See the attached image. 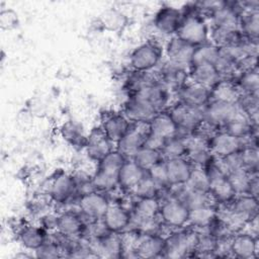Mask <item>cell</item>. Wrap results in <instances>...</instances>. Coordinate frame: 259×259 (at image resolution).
Returning <instances> with one entry per match:
<instances>
[{"instance_id": "12", "label": "cell", "mask_w": 259, "mask_h": 259, "mask_svg": "<svg viewBox=\"0 0 259 259\" xmlns=\"http://www.w3.org/2000/svg\"><path fill=\"white\" fill-rule=\"evenodd\" d=\"M122 113L131 122L149 123L159 113L148 101L138 95H128L123 103Z\"/></svg>"}, {"instance_id": "44", "label": "cell", "mask_w": 259, "mask_h": 259, "mask_svg": "<svg viewBox=\"0 0 259 259\" xmlns=\"http://www.w3.org/2000/svg\"><path fill=\"white\" fill-rule=\"evenodd\" d=\"M126 158L121 152H119L117 149H113L108 154H106L101 160H99L97 163V168L118 173L119 169L123 165V163L126 161Z\"/></svg>"}, {"instance_id": "34", "label": "cell", "mask_w": 259, "mask_h": 259, "mask_svg": "<svg viewBox=\"0 0 259 259\" xmlns=\"http://www.w3.org/2000/svg\"><path fill=\"white\" fill-rule=\"evenodd\" d=\"M242 36L240 30H233L211 25L209 29V41L219 49L237 44Z\"/></svg>"}, {"instance_id": "29", "label": "cell", "mask_w": 259, "mask_h": 259, "mask_svg": "<svg viewBox=\"0 0 259 259\" xmlns=\"http://www.w3.org/2000/svg\"><path fill=\"white\" fill-rule=\"evenodd\" d=\"M49 234L41 226L26 225L21 227L18 232V239L21 245L31 251H35L48 239Z\"/></svg>"}, {"instance_id": "50", "label": "cell", "mask_w": 259, "mask_h": 259, "mask_svg": "<svg viewBox=\"0 0 259 259\" xmlns=\"http://www.w3.org/2000/svg\"><path fill=\"white\" fill-rule=\"evenodd\" d=\"M57 221H58V215L54 214H46L40 219V225L44 229H46L48 232L49 231H57Z\"/></svg>"}, {"instance_id": "49", "label": "cell", "mask_w": 259, "mask_h": 259, "mask_svg": "<svg viewBox=\"0 0 259 259\" xmlns=\"http://www.w3.org/2000/svg\"><path fill=\"white\" fill-rule=\"evenodd\" d=\"M19 24L18 14L11 8L2 9L0 11V27L3 30H12Z\"/></svg>"}, {"instance_id": "14", "label": "cell", "mask_w": 259, "mask_h": 259, "mask_svg": "<svg viewBox=\"0 0 259 259\" xmlns=\"http://www.w3.org/2000/svg\"><path fill=\"white\" fill-rule=\"evenodd\" d=\"M259 241L258 237L247 231L235 233L231 240V254L241 259H251L258 257Z\"/></svg>"}, {"instance_id": "8", "label": "cell", "mask_w": 259, "mask_h": 259, "mask_svg": "<svg viewBox=\"0 0 259 259\" xmlns=\"http://www.w3.org/2000/svg\"><path fill=\"white\" fill-rule=\"evenodd\" d=\"M150 134V126L147 122H132L124 136L116 143V149L126 158L133 156L145 146Z\"/></svg>"}, {"instance_id": "11", "label": "cell", "mask_w": 259, "mask_h": 259, "mask_svg": "<svg viewBox=\"0 0 259 259\" xmlns=\"http://www.w3.org/2000/svg\"><path fill=\"white\" fill-rule=\"evenodd\" d=\"M100 118V126L113 144H116L124 136L132 123L122 111L106 110L101 113Z\"/></svg>"}, {"instance_id": "19", "label": "cell", "mask_w": 259, "mask_h": 259, "mask_svg": "<svg viewBox=\"0 0 259 259\" xmlns=\"http://www.w3.org/2000/svg\"><path fill=\"white\" fill-rule=\"evenodd\" d=\"M181 9L173 6H162L154 16V25L166 35H175L182 21Z\"/></svg>"}, {"instance_id": "24", "label": "cell", "mask_w": 259, "mask_h": 259, "mask_svg": "<svg viewBox=\"0 0 259 259\" xmlns=\"http://www.w3.org/2000/svg\"><path fill=\"white\" fill-rule=\"evenodd\" d=\"M165 162L167 167L169 186L182 185L188 181L194 166L186 157L166 160Z\"/></svg>"}, {"instance_id": "42", "label": "cell", "mask_w": 259, "mask_h": 259, "mask_svg": "<svg viewBox=\"0 0 259 259\" xmlns=\"http://www.w3.org/2000/svg\"><path fill=\"white\" fill-rule=\"evenodd\" d=\"M142 169L148 171L157 163L163 161V157L160 151L154 150L148 147L141 148L132 158Z\"/></svg>"}, {"instance_id": "38", "label": "cell", "mask_w": 259, "mask_h": 259, "mask_svg": "<svg viewBox=\"0 0 259 259\" xmlns=\"http://www.w3.org/2000/svg\"><path fill=\"white\" fill-rule=\"evenodd\" d=\"M117 175L118 173L97 168L96 172L92 175V185L94 190L104 193L114 190L118 186Z\"/></svg>"}, {"instance_id": "46", "label": "cell", "mask_w": 259, "mask_h": 259, "mask_svg": "<svg viewBox=\"0 0 259 259\" xmlns=\"http://www.w3.org/2000/svg\"><path fill=\"white\" fill-rule=\"evenodd\" d=\"M185 184L193 190L209 192L208 178L205 169L202 167H193L191 175Z\"/></svg>"}, {"instance_id": "7", "label": "cell", "mask_w": 259, "mask_h": 259, "mask_svg": "<svg viewBox=\"0 0 259 259\" xmlns=\"http://www.w3.org/2000/svg\"><path fill=\"white\" fill-rule=\"evenodd\" d=\"M109 204L110 200L106 193L97 190L81 194L78 198V209L89 222L101 220Z\"/></svg>"}, {"instance_id": "45", "label": "cell", "mask_w": 259, "mask_h": 259, "mask_svg": "<svg viewBox=\"0 0 259 259\" xmlns=\"http://www.w3.org/2000/svg\"><path fill=\"white\" fill-rule=\"evenodd\" d=\"M34 257L40 259H54L64 257V253L60 245L52 236H49L46 242L34 251Z\"/></svg>"}, {"instance_id": "20", "label": "cell", "mask_w": 259, "mask_h": 259, "mask_svg": "<svg viewBox=\"0 0 259 259\" xmlns=\"http://www.w3.org/2000/svg\"><path fill=\"white\" fill-rule=\"evenodd\" d=\"M158 81L171 92H176L185 82L188 81V69L166 61L156 72Z\"/></svg>"}, {"instance_id": "9", "label": "cell", "mask_w": 259, "mask_h": 259, "mask_svg": "<svg viewBox=\"0 0 259 259\" xmlns=\"http://www.w3.org/2000/svg\"><path fill=\"white\" fill-rule=\"evenodd\" d=\"M94 256L104 258H121L124 247L120 233L108 232L100 237L87 240Z\"/></svg>"}, {"instance_id": "21", "label": "cell", "mask_w": 259, "mask_h": 259, "mask_svg": "<svg viewBox=\"0 0 259 259\" xmlns=\"http://www.w3.org/2000/svg\"><path fill=\"white\" fill-rule=\"evenodd\" d=\"M210 153L214 157H226L243 149L242 139L235 137L224 130H220L208 141Z\"/></svg>"}, {"instance_id": "4", "label": "cell", "mask_w": 259, "mask_h": 259, "mask_svg": "<svg viewBox=\"0 0 259 259\" xmlns=\"http://www.w3.org/2000/svg\"><path fill=\"white\" fill-rule=\"evenodd\" d=\"M168 113L178 127V135L185 136L195 132L203 120V108L177 101L168 109Z\"/></svg>"}, {"instance_id": "18", "label": "cell", "mask_w": 259, "mask_h": 259, "mask_svg": "<svg viewBox=\"0 0 259 259\" xmlns=\"http://www.w3.org/2000/svg\"><path fill=\"white\" fill-rule=\"evenodd\" d=\"M102 222L108 231L122 233L130 229L132 224V210L120 203H110L105 211Z\"/></svg>"}, {"instance_id": "3", "label": "cell", "mask_w": 259, "mask_h": 259, "mask_svg": "<svg viewBox=\"0 0 259 259\" xmlns=\"http://www.w3.org/2000/svg\"><path fill=\"white\" fill-rule=\"evenodd\" d=\"M163 57V48L155 39L147 40L130 55V66L133 71L149 72L159 66Z\"/></svg>"}, {"instance_id": "5", "label": "cell", "mask_w": 259, "mask_h": 259, "mask_svg": "<svg viewBox=\"0 0 259 259\" xmlns=\"http://www.w3.org/2000/svg\"><path fill=\"white\" fill-rule=\"evenodd\" d=\"M246 113L238 102H224L210 100L203 107V119L220 130L232 119Z\"/></svg>"}, {"instance_id": "39", "label": "cell", "mask_w": 259, "mask_h": 259, "mask_svg": "<svg viewBox=\"0 0 259 259\" xmlns=\"http://www.w3.org/2000/svg\"><path fill=\"white\" fill-rule=\"evenodd\" d=\"M219 52L220 49L210 41L194 47L190 66L198 64H214L217 58L219 57Z\"/></svg>"}, {"instance_id": "23", "label": "cell", "mask_w": 259, "mask_h": 259, "mask_svg": "<svg viewBox=\"0 0 259 259\" xmlns=\"http://www.w3.org/2000/svg\"><path fill=\"white\" fill-rule=\"evenodd\" d=\"M133 95H138L148 101L158 112L165 111L170 107L171 91L161 83H155L145 87Z\"/></svg>"}, {"instance_id": "25", "label": "cell", "mask_w": 259, "mask_h": 259, "mask_svg": "<svg viewBox=\"0 0 259 259\" xmlns=\"http://www.w3.org/2000/svg\"><path fill=\"white\" fill-rule=\"evenodd\" d=\"M226 204L233 213L246 222H249L252 218L258 214V197L250 194L236 195Z\"/></svg>"}, {"instance_id": "15", "label": "cell", "mask_w": 259, "mask_h": 259, "mask_svg": "<svg viewBox=\"0 0 259 259\" xmlns=\"http://www.w3.org/2000/svg\"><path fill=\"white\" fill-rule=\"evenodd\" d=\"M87 221L78 210L67 209L58 214L57 232L72 238H82Z\"/></svg>"}, {"instance_id": "17", "label": "cell", "mask_w": 259, "mask_h": 259, "mask_svg": "<svg viewBox=\"0 0 259 259\" xmlns=\"http://www.w3.org/2000/svg\"><path fill=\"white\" fill-rule=\"evenodd\" d=\"M112 146L113 143L109 140L102 127L99 125L93 127L90 131L89 135L87 136L84 149L91 160L98 162L106 154L113 150Z\"/></svg>"}, {"instance_id": "41", "label": "cell", "mask_w": 259, "mask_h": 259, "mask_svg": "<svg viewBox=\"0 0 259 259\" xmlns=\"http://www.w3.org/2000/svg\"><path fill=\"white\" fill-rule=\"evenodd\" d=\"M254 175L255 174H252L245 169H239V170L230 172L227 175V177L236 195H240V194H249L251 180Z\"/></svg>"}, {"instance_id": "13", "label": "cell", "mask_w": 259, "mask_h": 259, "mask_svg": "<svg viewBox=\"0 0 259 259\" xmlns=\"http://www.w3.org/2000/svg\"><path fill=\"white\" fill-rule=\"evenodd\" d=\"M166 246V238L158 233H140L134 252L139 258L163 257Z\"/></svg>"}, {"instance_id": "28", "label": "cell", "mask_w": 259, "mask_h": 259, "mask_svg": "<svg viewBox=\"0 0 259 259\" xmlns=\"http://www.w3.org/2000/svg\"><path fill=\"white\" fill-rule=\"evenodd\" d=\"M147 174L133 159H126L118 171V186L123 190L131 191L133 187Z\"/></svg>"}, {"instance_id": "26", "label": "cell", "mask_w": 259, "mask_h": 259, "mask_svg": "<svg viewBox=\"0 0 259 259\" xmlns=\"http://www.w3.org/2000/svg\"><path fill=\"white\" fill-rule=\"evenodd\" d=\"M188 79L211 89L221 80V77L213 64H198L188 68Z\"/></svg>"}, {"instance_id": "40", "label": "cell", "mask_w": 259, "mask_h": 259, "mask_svg": "<svg viewBox=\"0 0 259 259\" xmlns=\"http://www.w3.org/2000/svg\"><path fill=\"white\" fill-rule=\"evenodd\" d=\"M63 138L72 144L74 147L85 148L87 136L84 135L82 125L76 121L69 120L65 122L61 127Z\"/></svg>"}, {"instance_id": "35", "label": "cell", "mask_w": 259, "mask_h": 259, "mask_svg": "<svg viewBox=\"0 0 259 259\" xmlns=\"http://www.w3.org/2000/svg\"><path fill=\"white\" fill-rule=\"evenodd\" d=\"M240 32L251 39L258 40L259 35V10L245 11L240 15Z\"/></svg>"}, {"instance_id": "47", "label": "cell", "mask_w": 259, "mask_h": 259, "mask_svg": "<svg viewBox=\"0 0 259 259\" xmlns=\"http://www.w3.org/2000/svg\"><path fill=\"white\" fill-rule=\"evenodd\" d=\"M243 169L249 171L252 174H258L259 167V154L258 148L247 147L240 150Z\"/></svg>"}, {"instance_id": "32", "label": "cell", "mask_w": 259, "mask_h": 259, "mask_svg": "<svg viewBox=\"0 0 259 259\" xmlns=\"http://www.w3.org/2000/svg\"><path fill=\"white\" fill-rule=\"evenodd\" d=\"M217 218V205H205L190 209L188 226L196 231H206Z\"/></svg>"}, {"instance_id": "1", "label": "cell", "mask_w": 259, "mask_h": 259, "mask_svg": "<svg viewBox=\"0 0 259 259\" xmlns=\"http://www.w3.org/2000/svg\"><path fill=\"white\" fill-rule=\"evenodd\" d=\"M181 12L183 18L175 35L193 47L209 41V27L196 3L186 4Z\"/></svg>"}, {"instance_id": "2", "label": "cell", "mask_w": 259, "mask_h": 259, "mask_svg": "<svg viewBox=\"0 0 259 259\" xmlns=\"http://www.w3.org/2000/svg\"><path fill=\"white\" fill-rule=\"evenodd\" d=\"M198 240V231L188 229L173 230L166 237V246L163 257L184 258L194 256Z\"/></svg>"}, {"instance_id": "51", "label": "cell", "mask_w": 259, "mask_h": 259, "mask_svg": "<svg viewBox=\"0 0 259 259\" xmlns=\"http://www.w3.org/2000/svg\"><path fill=\"white\" fill-rule=\"evenodd\" d=\"M258 191H259V181H258V174H255L251 180L250 184V190L249 194L253 195L255 197H258Z\"/></svg>"}, {"instance_id": "36", "label": "cell", "mask_w": 259, "mask_h": 259, "mask_svg": "<svg viewBox=\"0 0 259 259\" xmlns=\"http://www.w3.org/2000/svg\"><path fill=\"white\" fill-rule=\"evenodd\" d=\"M161 154L165 161L186 157L187 148L185 145L184 137L177 134L176 136L167 139L163 145Z\"/></svg>"}, {"instance_id": "22", "label": "cell", "mask_w": 259, "mask_h": 259, "mask_svg": "<svg viewBox=\"0 0 259 259\" xmlns=\"http://www.w3.org/2000/svg\"><path fill=\"white\" fill-rule=\"evenodd\" d=\"M193 50V46L182 40L177 35H173L165 48L167 61L174 65L188 69L190 66Z\"/></svg>"}, {"instance_id": "33", "label": "cell", "mask_w": 259, "mask_h": 259, "mask_svg": "<svg viewBox=\"0 0 259 259\" xmlns=\"http://www.w3.org/2000/svg\"><path fill=\"white\" fill-rule=\"evenodd\" d=\"M241 93L235 83L231 80H220L210 89V100L236 103L239 101Z\"/></svg>"}, {"instance_id": "27", "label": "cell", "mask_w": 259, "mask_h": 259, "mask_svg": "<svg viewBox=\"0 0 259 259\" xmlns=\"http://www.w3.org/2000/svg\"><path fill=\"white\" fill-rule=\"evenodd\" d=\"M161 201L158 197L138 198L132 208V221H149L159 218Z\"/></svg>"}, {"instance_id": "30", "label": "cell", "mask_w": 259, "mask_h": 259, "mask_svg": "<svg viewBox=\"0 0 259 259\" xmlns=\"http://www.w3.org/2000/svg\"><path fill=\"white\" fill-rule=\"evenodd\" d=\"M150 133L167 140L178 134V127L167 110L161 111L155 115V117L149 122Z\"/></svg>"}, {"instance_id": "10", "label": "cell", "mask_w": 259, "mask_h": 259, "mask_svg": "<svg viewBox=\"0 0 259 259\" xmlns=\"http://www.w3.org/2000/svg\"><path fill=\"white\" fill-rule=\"evenodd\" d=\"M49 195L53 201L60 204H67L74 198H78L79 194L73 175L62 172L55 176L49 186Z\"/></svg>"}, {"instance_id": "48", "label": "cell", "mask_w": 259, "mask_h": 259, "mask_svg": "<svg viewBox=\"0 0 259 259\" xmlns=\"http://www.w3.org/2000/svg\"><path fill=\"white\" fill-rule=\"evenodd\" d=\"M148 175L151 177V179L157 184V186L161 189H166L169 187V181H168V173H167V167L165 160L157 163L152 168H150L147 171Z\"/></svg>"}, {"instance_id": "43", "label": "cell", "mask_w": 259, "mask_h": 259, "mask_svg": "<svg viewBox=\"0 0 259 259\" xmlns=\"http://www.w3.org/2000/svg\"><path fill=\"white\" fill-rule=\"evenodd\" d=\"M162 189L157 186V184L151 179L148 173L133 187L131 192L137 198H147V197H158L160 196V191Z\"/></svg>"}, {"instance_id": "16", "label": "cell", "mask_w": 259, "mask_h": 259, "mask_svg": "<svg viewBox=\"0 0 259 259\" xmlns=\"http://www.w3.org/2000/svg\"><path fill=\"white\" fill-rule=\"evenodd\" d=\"M175 93L178 101L194 107L203 108L210 101V89L189 79Z\"/></svg>"}, {"instance_id": "31", "label": "cell", "mask_w": 259, "mask_h": 259, "mask_svg": "<svg viewBox=\"0 0 259 259\" xmlns=\"http://www.w3.org/2000/svg\"><path fill=\"white\" fill-rule=\"evenodd\" d=\"M98 26L107 31L119 32L127 25V16L117 8H108L97 18Z\"/></svg>"}, {"instance_id": "6", "label": "cell", "mask_w": 259, "mask_h": 259, "mask_svg": "<svg viewBox=\"0 0 259 259\" xmlns=\"http://www.w3.org/2000/svg\"><path fill=\"white\" fill-rule=\"evenodd\" d=\"M189 212L190 209L182 201L169 195L161 202L159 218L165 226L176 230L188 225Z\"/></svg>"}, {"instance_id": "37", "label": "cell", "mask_w": 259, "mask_h": 259, "mask_svg": "<svg viewBox=\"0 0 259 259\" xmlns=\"http://www.w3.org/2000/svg\"><path fill=\"white\" fill-rule=\"evenodd\" d=\"M235 83L242 94H258L259 74L258 67L252 70L241 72L235 80Z\"/></svg>"}]
</instances>
